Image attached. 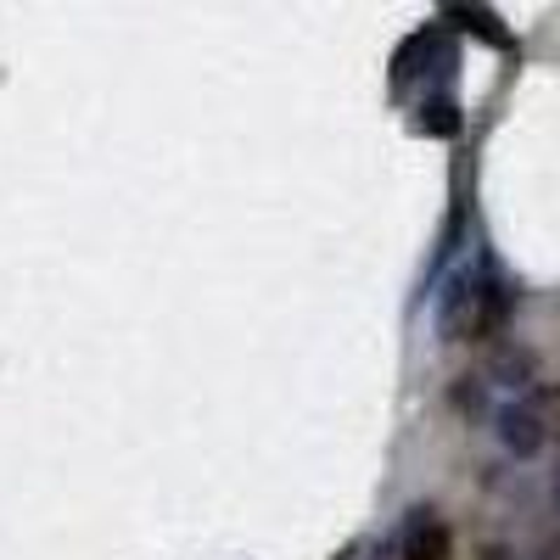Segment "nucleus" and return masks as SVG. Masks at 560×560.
I'll return each instance as SVG.
<instances>
[{"label": "nucleus", "instance_id": "obj_1", "mask_svg": "<svg viewBox=\"0 0 560 560\" xmlns=\"http://www.w3.org/2000/svg\"><path fill=\"white\" fill-rule=\"evenodd\" d=\"M510 314V287L488 269V264H465L443 280V298H438V331L448 342H482L493 337Z\"/></svg>", "mask_w": 560, "mask_h": 560}, {"label": "nucleus", "instance_id": "obj_2", "mask_svg": "<svg viewBox=\"0 0 560 560\" xmlns=\"http://www.w3.org/2000/svg\"><path fill=\"white\" fill-rule=\"evenodd\" d=\"M454 555V533L438 510H409V522L398 533V560H448Z\"/></svg>", "mask_w": 560, "mask_h": 560}, {"label": "nucleus", "instance_id": "obj_3", "mask_svg": "<svg viewBox=\"0 0 560 560\" xmlns=\"http://www.w3.org/2000/svg\"><path fill=\"white\" fill-rule=\"evenodd\" d=\"M493 432H499V443L516 454V459H533V454L544 448V438H549L544 415H538L533 404H504V409L493 415Z\"/></svg>", "mask_w": 560, "mask_h": 560}, {"label": "nucleus", "instance_id": "obj_4", "mask_svg": "<svg viewBox=\"0 0 560 560\" xmlns=\"http://www.w3.org/2000/svg\"><path fill=\"white\" fill-rule=\"evenodd\" d=\"M527 376H533V353L504 348V353L493 359V382H499V387H527Z\"/></svg>", "mask_w": 560, "mask_h": 560}, {"label": "nucleus", "instance_id": "obj_5", "mask_svg": "<svg viewBox=\"0 0 560 560\" xmlns=\"http://www.w3.org/2000/svg\"><path fill=\"white\" fill-rule=\"evenodd\" d=\"M420 113H427V118H420V129H427V135H459V107H454L448 96L427 102Z\"/></svg>", "mask_w": 560, "mask_h": 560}, {"label": "nucleus", "instance_id": "obj_6", "mask_svg": "<svg viewBox=\"0 0 560 560\" xmlns=\"http://www.w3.org/2000/svg\"><path fill=\"white\" fill-rule=\"evenodd\" d=\"M454 404H459L465 415H477V409H482V387H477V376H465V382L454 387Z\"/></svg>", "mask_w": 560, "mask_h": 560}, {"label": "nucleus", "instance_id": "obj_7", "mask_svg": "<svg viewBox=\"0 0 560 560\" xmlns=\"http://www.w3.org/2000/svg\"><path fill=\"white\" fill-rule=\"evenodd\" d=\"M477 560H516V555H510V549H482Z\"/></svg>", "mask_w": 560, "mask_h": 560}, {"label": "nucleus", "instance_id": "obj_8", "mask_svg": "<svg viewBox=\"0 0 560 560\" xmlns=\"http://www.w3.org/2000/svg\"><path fill=\"white\" fill-rule=\"evenodd\" d=\"M544 404H549V409H555V420H560V387H555V393H544Z\"/></svg>", "mask_w": 560, "mask_h": 560}, {"label": "nucleus", "instance_id": "obj_9", "mask_svg": "<svg viewBox=\"0 0 560 560\" xmlns=\"http://www.w3.org/2000/svg\"><path fill=\"white\" fill-rule=\"evenodd\" d=\"M555 488H560V482H555Z\"/></svg>", "mask_w": 560, "mask_h": 560}]
</instances>
